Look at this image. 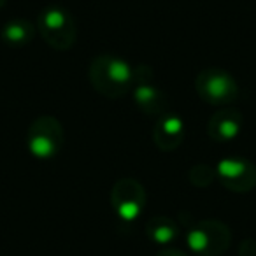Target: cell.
<instances>
[{
  "mask_svg": "<svg viewBox=\"0 0 256 256\" xmlns=\"http://www.w3.org/2000/svg\"><path fill=\"white\" fill-rule=\"evenodd\" d=\"M90 82L107 98H121L134 88L136 70L123 58L100 54L93 58L88 72Z\"/></svg>",
  "mask_w": 256,
  "mask_h": 256,
  "instance_id": "obj_1",
  "label": "cell"
},
{
  "mask_svg": "<svg viewBox=\"0 0 256 256\" xmlns=\"http://www.w3.org/2000/svg\"><path fill=\"white\" fill-rule=\"evenodd\" d=\"M28 151L39 160H51L64 146V128L54 116H39L34 120L26 136Z\"/></svg>",
  "mask_w": 256,
  "mask_h": 256,
  "instance_id": "obj_2",
  "label": "cell"
},
{
  "mask_svg": "<svg viewBox=\"0 0 256 256\" xmlns=\"http://www.w3.org/2000/svg\"><path fill=\"white\" fill-rule=\"evenodd\" d=\"M37 30L42 39L54 50H70L76 42L74 18L58 6L46 8L37 20Z\"/></svg>",
  "mask_w": 256,
  "mask_h": 256,
  "instance_id": "obj_3",
  "label": "cell"
},
{
  "mask_svg": "<svg viewBox=\"0 0 256 256\" xmlns=\"http://www.w3.org/2000/svg\"><path fill=\"white\" fill-rule=\"evenodd\" d=\"M196 93L207 104L226 106L237 100L238 86L228 72L220 68H207L196 76Z\"/></svg>",
  "mask_w": 256,
  "mask_h": 256,
  "instance_id": "obj_4",
  "label": "cell"
},
{
  "mask_svg": "<svg viewBox=\"0 0 256 256\" xmlns=\"http://www.w3.org/2000/svg\"><path fill=\"white\" fill-rule=\"evenodd\" d=\"M230 244V232L223 223L202 221L188 234V246L195 254L220 256Z\"/></svg>",
  "mask_w": 256,
  "mask_h": 256,
  "instance_id": "obj_5",
  "label": "cell"
},
{
  "mask_svg": "<svg viewBox=\"0 0 256 256\" xmlns=\"http://www.w3.org/2000/svg\"><path fill=\"white\" fill-rule=\"evenodd\" d=\"M110 204L116 214L124 221H134L142 212L146 204V192L136 179H120L112 186Z\"/></svg>",
  "mask_w": 256,
  "mask_h": 256,
  "instance_id": "obj_6",
  "label": "cell"
},
{
  "mask_svg": "<svg viewBox=\"0 0 256 256\" xmlns=\"http://www.w3.org/2000/svg\"><path fill=\"white\" fill-rule=\"evenodd\" d=\"M218 174L224 188L246 193L256 186V167L244 158H226L218 165Z\"/></svg>",
  "mask_w": 256,
  "mask_h": 256,
  "instance_id": "obj_7",
  "label": "cell"
},
{
  "mask_svg": "<svg viewBox=\"0 0 256 256\" xmlns=\"http://www.w3.org/2000/svg\"><path fill=\"white\" fill-rule=\"evenodd\" d=\"M134 96L140 109L150 116L160 118L165 114L167 109V96L164 95L160 88L153 82L151 72H146L142 78V70L136 72V81H134Z\"/></svg>",
  "mask_w": 256,
  "mask_h": 256,
  "instance_id": "obj_8",
  "label": "cell"
},
{
  "mask_svg": "<svg viewBox=\"0 0 256 256\" xmlns=\"http://www.w3.org/2000/svg\"><path fill=\"white\" fill-rule=\"evenodd\" d=\"M184 136H186L184 121L178 114L165 112L158 118L153 139L154 144L162 151H172L176 148H179L182 140H184Z\"/></svg>",
  "mask_w": 256,
  "mask_h": 256,
  "instance_id": "obj_9",
  "label": "cell"
},
{
  "mask_svg": "<svg viewBox=\"0 0 256 256\" xmlns=\"http://www.w3.org/2000/svg\"><path fill=\"white\" fill-rule=\"evenodd\" d=\"M242 130V116L237 110H220L209 120L207 132L209 137L216 142H230L240 136Z\"/></svg>",
  "mask_w": 256,
  "mask_h": 256,
  "instance_id": "obj_10",
  "label": "cell"
},
{
  "mask_svg": "<svg viewBox=\"0 0 256 256\" xmlns=\"http://www.w3.org/2000/svg\"><path fill=\"white\" fill-rule=\"evenodd\" d=\"M34 25L28 20H11L9 23H6L4 28H2V39L9 46H26V44L32 42L34 39Z\"/></svg>",
  "mask_w": 256,
  "mask_h": 256,
  "instance_id": "obj_11",
  "label": "cell"
},
{
  "mask_svg": "<svg viewBox=\"0 0 256 256\" xmlns=\"http://www.w3.org/2000/svg\"><path fill=\"white\" fill-rule=\"evenodd\" d=\"M148 237L156 244H170L179 235V228L170 218L156 216L146 224Z\"/></svg>",
  "mask_w": 256,
  "mask_h": 256,
  "instance_id": "obj_12",
  "label": "cell"
},
{
  "mask_svg": "<svg viewBox=\"0 0 256 256\" xmlns=\"http://www.w3.org/2000/svg\"><path fill=\"white\" fill-rule=\"evenodd\" d=\"M212 170L209 167H206V165H198V167L192 168V172H190V179H192V182L195 186H207L212 181Z\"/></svg>",
  "mask_w": 256,
  "mask_h": 256,
  "instance_id": "obj_13",
  "label": "cell"
},
{
  "mask_svg": "<svg viewBox=\"0 0 256 256\" xmlns=\"http://www.w3.org/2000/svg\"><path fill=\"white\" fill-rule=\"evenodd\" d=\"M158 256H186V254L181 251H178V249H164Z\"/></svg>",
  "mask_w": 256,
  "mask_h": 256,
  "instance_id": "obj_14",
  "label": "cell"
},
{
  "mask_svg": "<svg viewBox=\"0 0 256 256\" xmlns=\"http://www.w3.org/2000/svg\"><path fill=\"white\" fill-rule=\"evenodd\" d=\"M4 4H6V0H0V8H4Z\"/></svg>",
  "mask_w": 256,
  "mask_h": 256,
  "instance_id": "obj_15",
  "label": "cell"
}]
</instances>
